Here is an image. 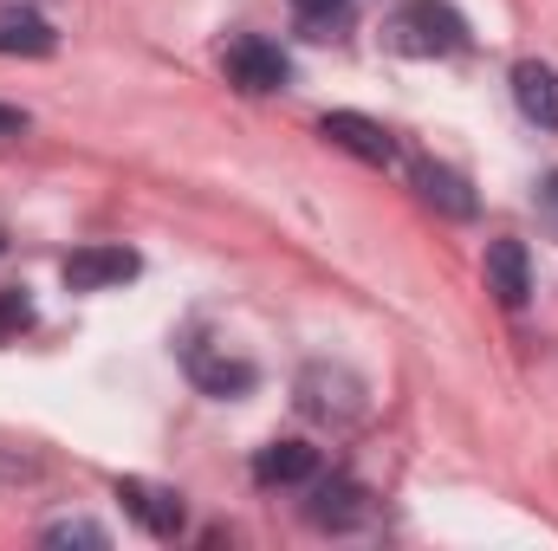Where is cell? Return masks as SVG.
<instances>
[{"label": "cell", "mask_w": 558, "mask_h": 551, "mask_svg": "<svg viewBox=\"0 0 558 551\" xmlns=\"http://www.w3.org/2000/svg\"><path fill=\"white\" fill-rule=\"evenodd\" d=\"M384 46L403 52V59H461L474 46V33L448 0H403L384 20Z\"/></svg>", "instance_id": "obj_1"}, {"label": "cell", "mask_w": 558, "mask_h": 551, "mask_svg": "<svg viewBox=\"0 0 558 551\" xmlns=\"http://www.w3.org/2000/svg\"><path fill=\"white\" fill-rule=\"evenodd\" d=\"M292 403L305 421H325V428H351L364 415V383L344 370V364H305L299 383H292Z\"/></svg>", "instance_id": "obj_2"}, {"label": "cell", "mask_w": 558, "mask_h": 551, "mask_svg": "<svg viewBox=\"0 0 558 551\" xmlns=\"http://www.w3.org/2000/svg\"><path fill=\"white\" fill-rule=\"evenodd\" d=\"M305 519L318 532H364L377 519V493L357 474H318L312 480V500H305Z\"/></svg>", "instance_id": "obj_3"}, {"label": "cell", "mask_w": 558, "mask_h": 551, "mask_svg": "<svg viewBox=\"0 0 558 551\" xmlns=\"http://www.w3.org/2000/svg\"><path fill=\"white\" fill-rule=\"evenodd\" d=\"M221 72L241 85V91H254V98H274L292 85V59L279 52L274 39H260V33H234L228 46H221Z\"/></svg>", "instance_id": "obj_4"}, {"label": "cell", "mask_w": 558, "mask_h": 551, "mask_svg": "<svg viewBox=\"0 0 558 551\" xmlns=\"http://www.w3.org/2000/svg\"><path fill=\"white\" fill-rule=\"evenodd\" d=\"M182 370H189V383H195L202 396H221V403H234V396H247V390L260 383V370H254L247 357H228V351H215L208 338H182Z\"/></svg>", "instance_id": "obj_5"}, {"label": "cell", "mask_w": 558, "mask_h": 551, "mask_svg": "<svg viewBox=\"0 0 558 551\" xmlns=\"http://www.w3.org/2000/svg\"><path fill=\"white\" fill-rule=\"evenodd\" d=\"M111 493L124 500V513L137 519L149 539H182V526H189V506H182V493H175V487H156V480H137V474H124Z\"/></svg>", "instance_id": "obj_6"}, {"label": "cell", "mask_w": 558, "mask_h": 551, "mask_svg": "<svg viewBox=\"0 0 558 551\" xmlns=\"http://www.w3.org/2000/svg\"><path fill=\"white\" fill-rule=\"evenodd\" d=\"M318 137L331 143V149H344V156H357V162H371V169H390L403 149L397 137L377 124V118H364V111H325L318 118Z\"/></svg>", "instance_id": "obj_7"}, {"label": "cell", "mask_w": 558, "mask_h": 551, "mask_svg": "<svg viewBox=\"0 0 558 551\" xmlns=\"http://www.w3.org/2000/svg\"><path fill=\"white\" fill-rule=\"evenodd\" d=\"M318 448L312 441H267L260 454H254V487H267V493H286V487H312L318 480Z\"/></svg>", "instance_id": "obj_8"}, {"label": "cell", "mask_w": 558, "mask_h": 551, "mask_svg": "<svg viewBox=\"0 0 558 551\" xmlns=\"http://www.w3.org/2000/svg\"><path fill=\"white\" fill-rule=\"evenodd\" d=\"M487 292H494L507 311H520V305L533 298V254H526V241H513V234L487 241Z\"/></svg>", "instance_id": "obj_9"}, {"label": "cell", "mask_w": 558, "mask_h": 551, "mask_svg": "<svg viewBox=\"0 0 558 551\" xmlns=\"http://www.w3.org/2000/svg\"><path fill=\"white\" fill-rule=\"evenodd\" d=\"M65 285L72 292H105V285H124V279L143 273V260L131 247H78V254H65Z\"/></svg>", "instance_id": "obj_10"}, {"label": "cell", "mask_w": 558, "mask_h": 551, "mask_svg": "<svg viewBox=\"0 0 558 551\" xmlns=\"http://www.w3.org/2000/svg\"><path fill=\"white\" fill-rule=\"evenodd\" d=\"M410 182H416V195L435 208V215H448V221H474V188H468V175L461 169H448V162H410Z\"/></svg>", "instance_id": "obj_11"}, {"label": "cell", "mask_w": 558, "mask_h": 551, "mask_svg": "<svg viewBox=\"0 0 558 551\" xmlns=\"http://www.w3.org/2000/svg\"><path fill=\"white\" fill-rule=\"evenodd\" d=\"M513 105H520L526 124L558 131V72L546 59H520V65H513Z\"/></svg>", "instance_id": "obj_12"}, {"label": "cell", "mask_w": 558, "mask_h": 551, "mask_svg": "<svg viewBox=\"0 0 558 551\" xmlns=\"http://www.w3.org/2000/svg\"><path fill=\"white\" fill-rule=\"evenodd\" d=\"M52 52H59V33L46 13H33V7L0 13V59H52Z\"/></svg>", "instance_id": "obj_13"}, {"label": "cell", "mask_w": 558, "mask_h": 551, "mask_svg": "<svg viewBox=\"0 0 558 551\" xmlns=\"http://www.w3.org/2000/svg\"><path fill=\"white\" fill-rule=\"evenodd\" d=\"M292 13L312 39H338L351 26V0H292Z\"/></svg>", "instance_id": "obj_14"}, {"label": "cell", "mask_w": 558, "mask_h": 551, "mask_svg": "<svg viewBox=\"0 0 558 551\" xmlns=\"http://www.w3.org/2000/svg\"><path fill=\"white\" fill-rule=\"evenodd\" d=\"M20 331H33V292L26 285H0V344H13Z\"/></svg>", "instance_id": "obj_15"}, {"label": "cell", "mask_w": 558, "mask_h": 551, "mask_svg": "<svg viewBox=\"0 0 558 551\" xmlns=\"http://www.w3.org/2000/svg\"><path fill=\"white\" fill-rule=\"evenodd\" d=\"M39 546H111V532L92 526V519H52V526L39 532Z\"/></svg>", "instance_id": "obj_16"}, {"label": "cell", "mask_w": 558, "mask_h": 551, "mask_svg": "<svg viewBox=\"0 0 558 551\" xmlns=\"http://www.w3.org/2000/svg\"><path fill=\"white\" fill-rule=\"evenodd\" d=\"M539 215H546V221L558 228V169L546 175V182H539Z\"/></svg>", "instance_id": "obj_17"}, {"label": "cell", "mask_w": 558, "mask_h": 551, "mask_svg": "<svg viewBox=\"0 0 558 551\" xmlns=\"http://www.w3.org/2000/svg\"><path fill=\"white\" fill-rule=\"evenodd\" d=\"M26 131V111L20 105H0V137H20Z\"/></svg>", "instance_id": "obj_18"}, {"label": "cell", "mask_w": 558, "mask_h": 551, "mask_svg": "<svg viewBox=\"0 0 558 551\" xmlns=\"http://www.w3.org/2000/svg\"><path fill=\"white\" fill-rule=\"evenodd\" d=\"M0 254H7V241H0Z\"/></svg>", "instance_id": "obj_19"}]
</instances>
